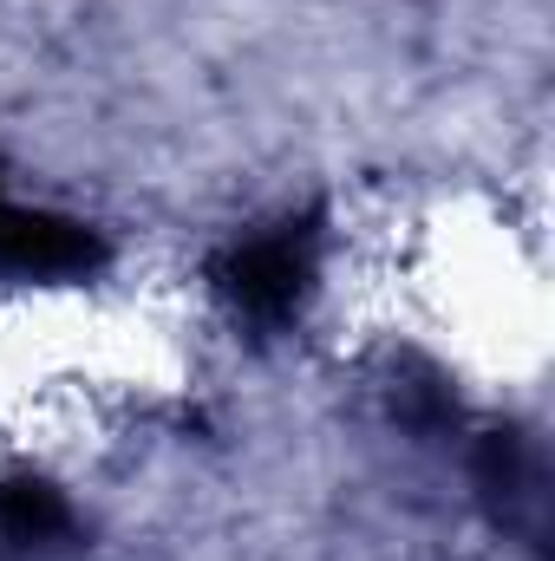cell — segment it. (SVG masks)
<instances>
[{"instance_id": "6da1fadb", "label": "cell", "mask_w": 555, "mask_h": 561, "mask_svg": "<svg viewBox=\"0 0 555 561\" xmlns=\"http://www.w3.org/2000/svg\"><path fill=\"white\" fill-rule=\"evenodd\" d=\"M216 294L242 327H287L307 313V300L327 280V249L320 229L307 222H275V229H249L242 242L223 249L216 262Z\"/></svg>"}]
</instances>
